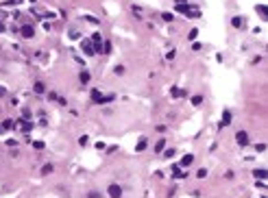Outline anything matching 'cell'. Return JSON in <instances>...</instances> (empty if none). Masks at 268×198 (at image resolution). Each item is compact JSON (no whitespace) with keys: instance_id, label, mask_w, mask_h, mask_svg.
<instances>
[{"instance_id":"obj_1","label":"cell","mask_w":268,"mask_h":198,"mask_svg":"<svg viewBox=\"0 0 268 198\" xmlns=\"http://www.w3.org/2000/svg\"><path fill=\"white\" fill-rule=\"evenodd\" d=\"M18 129H20V133H31V131H33V122H31V120H20Z\"/></svg>"},{"instance_id":"obj_2","label":"cell","mask_w":268,"mask_h":198,"mask_svg":"<svg viewBox=\"0 0 268 198\" xmlns=\"http://www.w3.org/2000/svg\"><path fill=\"white\" fill-rule=\"evenodd\" d=\"M81 48H83V55H87V57H92V55H94V44H92L89 39H83Z\"/></svg>"},{"instance_id":"obj_3","label":"cell","mask_w":268,"mask_h":198,"mask_svg":"<svg viewBox=\"0 0 268 198\" xmlns=\"http://www.w3.org/2000/svg\"><path fill=\"white\" fill-rule=\"evenodd\" d=\"M235 142H238L240 146H246L248 144V133L246 131H238V133H235Z\"/></svg>"},{"instance_id":"obj_4","label":"cell","mask_w":268,"mask_h":198,"mask_svg":"<svg viewBox=\"0 0 268 198\" xmlns=\"http://www.w3.org/2000/svg\"><path fill=\"white\" fill-rule=\"evenodd\" d=\"M107 192H109V198H120L122 196V187H120V185H109V189H107Z\"/></svg>"},{"instance_id":"obj_5","label":"cell","mask_w":268,"mask_h":198,"mask_svg":"<svg viewBox=\"0 0 268 198\" xmlns=\"http://www.w3.org/2000/svg\"><path fill=\"white\" fill-rule=\"evenodd\" d=\"M20 33H22V37H29V39H31V37L35 35V28H33V26H22Z\"/></svg>"},{"instance_id":"obj_6","label":"cell","mask_w":268,"mask_h":198,"mask_svg":"<svg viewBox=\"0 0 268 198\" xmlns=\"http://www.w3.org/2000/svg\"><path fill=\"white\" fill-rule=\"evenodd\" d=\"M33 92H35V94H44V92H46V85L41 83V81H37V83L33 85Z\"/></svg>"},{"instance_id":"obj_7","label":"cell","mask_w":268,"mask_h":198,"mask_svg":"<svg viewBox=\"0 0 268 198\" xmlns=\"http://www.w3.org/2000/svg\"><path fill=\"white\" fill-rule=\"evenodd\" d=\"M229 122H231V111H229V109H224V113H222V122H220V126H227Z\"/></svg>"},{"instance_id":"obj_8","label":"cell","mask_w":268,"mask_h":198,"mask_svg":"<svg viewBox=\"0 0 268 198\" xmlns=\"http://www.w3.org/2000/svg\"><path fill=\"white\" fill-rule=\"evenodd\" d=\"M192 161H194V155H183V159H181V165H183V168H188Z\"/></svg>"},{"instance_id":"obj_9","label":"cell","mask_w":268,"mask_h":198,"mask_svg":"<svg viewBox=\"0 0 268 198\" xmlns=\"http://www.w3.org/2000/svg\"><path fill=\"white\" fill-rule=\"evenodd\" d=\"M164 148H166V139L161 137L157 144H155V153H164Z\"/></svg>"},{"instance_id":"obj_10","label":"cell","mask_w":268,"mask_h":198,"mask_svg":"<svg viewBox=\"0 0 268 198\" xmlns=\"http://www.w3.org/2000/svg\"><path fill=\"white\" fill-rule=\"evenodd\" d=\"M255 11H257L262 18H268V7H264V5H257L255 7Z\"/></svg>"},{"instance_id":"obj_11","label":"cell","mask_w":268,"mask_h":198,"mask_svg":"<svg viewBox=\"0 0 268 198\" xmlns=\"http://www.w3.org/2000/svg\"><path fill=\"white\" fill-rule=\"evenodd\" d=\"M146 144H148V142H146V137H144V139H139V142L135 144V153H142V150L146 148Z\"/></svg>"},{"instance_id":"obj_12","label":"cell","mask_w":268,"mask_h":198,"mask_svg":"<svg viewBox=\"0 0 268 198\" xmlns=\"http://www.w3.org/2000/svg\"><path fill=\"white\" fill-rule=\"evenodd\" d=\"M266 176H268V170H255V178L257 181H264Z\"/></svg>"},{"instance_id":"obj_13","label":"cell","mask_w":268,"mask_h":198,"mask_svg":"<svg viewBox=\"0 0 268 198\" xmlns=\"http://www.w3.org/2000/svg\"><path fill=\"white\" fill-rule=\"evenodd\" d=\"M177 11H179V13H183V15H188V11H190L188 2H185V5H177Z\"/></svg>"},{"instance_id":"obj_14","label":"cell","mask_w":268,"mask_h":198,"mask_svg":"<svg viewBox=\"0 0 268 198\" xmlns=\"http://www.w3.org/2000/svg\"><path fill=\"white\" fill-rule=\"evenodd\" d=\"M100 52L109 55V52H111V41H105V44H103V48H100Z\"/></svg>"},{"instance_id":"obj_15","label":"cell","mask_w":268,"mask_h":198,"mask_svg":"<svg viewBox=\"0 0 268 198\" xmlns=\"http://www.w3.org/2000/svg\"><path fill=\"white\" fill-rule=\"evenodd\" d=\"M170 94H172L174 98H179V96H185V92H183V89H177V87H172V89H170Z\"/></svg>"},{"instance_id":"obj_16","label":"cell","mask_w":268,"mask_h":198,"mask_svg":"<svg viewBox=\"0 0 268 198\" xmlns=\"http://www.w3.org/2000/svg\"><path fill=\"white\" fill-rule=\"evenodd\" d=\"M199 15H201V11H199V9L190 7V11H188V18H199Z\"/></svg>"},{"instance_id":"obj_17","label":"cell","mask_w":268,"mask_h":198,"mask_svg":"<svg viewBox=\"0 0 268 198\" xmlns=\"http://www.w3.org/2000/svg\"><path fill=\"white\" fill-rule=\"evenodd\" d=\"M192 104H194V107L203 104V96H192Z\"/></svg>"},{"instance_id":"obj_18","label":"cell","mask_w":268,"mask_h":198,"mask_svg":"<svg viewBox=\"0 0 268 198\" xmlns=\"http://www.w3.org/2000/svg\"><path fill=\"white\" fill-rule=\"evenodd\" d=\"M79 79H81V83H89V72H85V70H83Z\"/></svg>"},{"instance_id":"obj_19","label":"cell","mask_w":268,"mask_h":198,"mask_svg":"<svg viewBox=\"0 0 268 198\" xmlns=\"http://www.w3.org/2000/svg\"><path fill=\"white\" fill-rule=\"evenodd\" d=\"M231 24H233L235 28H240V26L244 24V20H242V18H233V20H231Z\"/></svg>"},{"instance_id":"obj_20","label":"cell","mask_w":268,"mask_h":198,"mask_svg":"<svg viewBox=\"0 0 268 198\" xmlns=\"http://www.w3.org/2000/svg\"><path fill=\"white\" fill-rule=\"evenodd\" d=\"M52 172V163H46L44 168H41V174H50Z\"/></svg>"},{"instance_id":"obj_21","label":"cell","mask_w":268,"mask_h":198,"mask_svg":"<svg viewBox=\"0 0 268 198\" xmlns=\"http://www.w3.org/2000/svg\"><path fill=\"white\" fill-rule=\"evenodd\" d=\"M87 142H89V137H87V135H81V137H79V144H81V146H85Z\"/></svg>"},{"instance_id":"obj_22","label":"cell","mask_w":268,"mask_h":198,"mask_svg":"<svg viewBox=\"0 0 268 198\" xmlns=\"http://www.w3.org/2000/svg\"><path fill=\"white\" fill-rule=\"evenodd\" d=\"M87 198H103V194H100V192H89Z\"/></svg>"},{"instance_id":"obj_23","label":"cell","mask_w":268,"mask_h":198,"mask_svg":"<svg viewBox=\"0 0 268 198\" xmlns=\"http://www.w3.org/2000/svg\"><path fill=\"white\" fill-rule=\"evenodd\" d=\"M31 118V111L29 109H22V120H29Z\"/></svg>"},{"instance_id":"obj_24","label":"cell","mask_w":268,"mask_h":198,"mask_svg":"<svg viewBox=\"0 0 268 198\" xmlns=\"http://www.w3.org/2000/svg\"><path fill=\"white\" fill-rule=\"evenodd\" d=\"M0 129L5 131V129H11V120H5V122H2V126H0Z\"/></svg>"},{"instance_id":"obj_25","label":"cell","mask_w":268,"mask_h":198,"mask_svg":"<svg viewBox=\"0 0 268 198\" xmlns=\"http://www.w3.org/2000/svg\"><path fill=\"white\" fill-rule=\"evenodd\" d=\"M33 146H35L37 150H44V142H33Z\"/></svg>"},{"instance_id":"obj_26","label":"cell","mask_w":268,"mask_h":198,"mask_svg":"<svg viewBox=\"0 0 268 198\" xmlns=\"http://www.w3.org/2000/svg\"><path fill=\"white\" fill-rule=\"evenodd\" d=\"M196 174H199L201 178H205V176H207V170H205V168H201V170H199V172H196Z\"/></svg>"},{"instance_id":"obj_27","label":"cell","mask_w":268,"mask_h":198,"mask_svg":"<svg viewBox=\"0 0 268 198\" xmlns=\"http://www.w3.org/2000/svg\"><path fill=\"white\" fill-rule=\"evenodd\" d=\"M196 35H199V31L194 28V31H190V35H188V37H190V39H196Z\"/></svg>"},{"instance_id":"obj_28","label":"cell","mask_w":268,"mask_h":198,"mask_svg":"<svg viewBox=\"0 0 268 198\" xmlns=\"http://www.w3.org/2000/svg\"><path fill=\"white\" fill-rule=\"evenodd\" d=\"M70 37H72V39H79L81 33H76V31H70Z\"/></svg>"},{"instance_id":"obj_29","label":"cell","mask_w":268,"mask_h":198,"mask_svg":"<svg viewBox=\"0 0 268 198\" xmlns=\"http://www.w3.org/2000/svg\"><path fill=\"white\" fill-rule=\"evenodd\" d=\"M164 20L166 22H172V13H164Z\"/></svg>"},{"instance_id":"obj_30","label":"cell","mask_w":268,"mask_h":198,"mask_svg":"<svg viewBox=\"0 0 268 198\" xmlns=\"http://www.w3.org/2000/svg\"><path fill=\"white\" fill-rule=\"evenodd\" d=\"M5 94H7V89H5V87H0V98H2Z\"/></svg>"},{"instance_id":"obj_31","label":"cell","mask_w":268,"mask_h":198,"mask_svg":"<svg viewBox=\"0 0 268 198\" xmlns=\"http://www.w3.org/2000/svg\"><path fill=\"white\" fill-rule=\"evenodd\" d=\"M0 33H5V24L2 22H0Z\"/></svg>"},{"instance_id":"obj_32","label":"cell","mask_w":268,"mask_h":198,"mask_svg":"<svg viewBox=\"0 0 268 198\" xmlns=\"http://www.w3.org/2000/svg\"><path fill=\"white\" fill-rule=\"evenodd\" d=\"M31 2H35V0H31Z\"/></svg>"},{"instance_id":"obj_33","label":"cell","mask_w":268,"mask_h":198,"mask_svg":"<svg viewBox=\"0 0 268 198\" xmlns=\"http://www.w3.org/2000/svg\"><path fill=\"white\" fill-rule=\"evenodd\" d=\"M0 131H2V129H0Z\"/></svg>"}]
</instances>
